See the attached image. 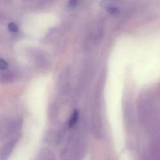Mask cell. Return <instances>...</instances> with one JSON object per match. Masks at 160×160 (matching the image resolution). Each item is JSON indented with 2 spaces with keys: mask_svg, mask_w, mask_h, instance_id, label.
Listing matches in <instances>:
<instances>
[{
  "mask_svg": "<svg viewBox=\"0 0 160 160\" xmlns=\"http://www.w3.org/2000/svg\"><path fill=\"white\" fill-rule=\"evenodd\" d=\"M15 140H10L2 148L1 151V158L2 159L7 158L10 155V153L12 151L14 144H15Z\"/></svg>",
  "mask_w": 160,
  "mask_h": 160,
  "instance_id": "6da1fadb",
  "label": "cell"
},
{
  "mask_svg": "<svg viewBox=\"0 0 160 160\" xmlns=\"http://www.w3.org/2000/svg\"><path fill=\"white\" fill-rule=\"evenodd\" d=\"M117 1L116 0H103L101 2L100 5L101 7L107 9L111 8L116 7L117 6Z\"/></svg>",
  "mask_w": 160,
  "mask_h": 160,
  "instance_id": "7a4b0ae2",
  "label": "cell"
},
{
  "mask_svg": "<svg viewBox=\"0 0 160 160\" xmlns=\"http://www.w3.org/2000/svg\"><path fill=\"white\" fill-rule=\"evenodd\" d=\"M78 118H79V112L78 110H75L70 119L69 126L70 128H72L73 126L76 125V123L78 122Z\"/></svg>",
  "mask_w": 160,
  "mask_h": 160,
  "instance_id": "3957f363",
  "label": "cell"
},
{
  "mask_svg": "<svg viewBox=\"0 0 160 160\" xmlns=\"http://www.w3.org/2000/svg\"><path fill=\"white\" fill-rule=\"evenodd\" d=\"M38 160H54L51 153L48 151H45L41 153Z\"/></svg>",
  "mask_w": 160,
  "mask_h": 160,
  "instance_id": "277c9868",
  "label": "cell"
},
{
  "mask_svg": "<svg viewBox=\"0 0 160 160\" xmlns=\"http://www.w3.org/2000/svg\"><path fill=\"white\" fill-rule=\"evenodd\" d=\"M78 0H70L68 5L69 9H72L76 7L78 3Z\"/></svg>",
  "mask_w": 160,
  "mask_h": 160,
  "instance_id": "5b68a950",
  "label": "cell"
},
{
  "mask_svg": "<svg viewBox=\"0 0 160 160\" xmlns=\"http://www.w3.org/2000/svg\"><path fill=\"white\" fill-rule=\"evenodd\" d=\"M8 28L9 31L13 32H16L18 31V26L14 23H10L8 25Z\"/></svg>",
  "mask_w": 160,
  "mask_h": 160,
  "instance_id": "8992f818",
  "label": "cell"
},
{
  "mask_svg": "<svg viewBox=\"0 0 160 160\" xmlns=\"http://www.w3.org/2000/svg\"><path fill=\"white\" fill-rule=\"evenodd\" d=\"M8 64L4 60L1 59L0 60V69L1 70H4L7 68Z\"/></svg>",
  "mask_w": 160,
  "mask_h": 160,
  "instance_id": "52a82bcc",
  "label": "cell"
}]
</instances>
